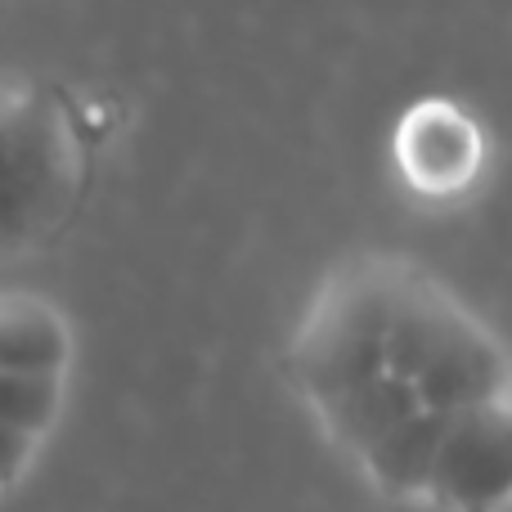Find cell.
<instances>
[{
  "label": "cell",
  "mask_w": 512,
  "mask_h": 512,
  "mask_svg": "<svg viewBox=\"0 0 512 512\" xmlns=\"http://www.w3.org/2000/svg\"><path fill=\"white\" fill-rule=\"evenodd\" d=\"M14 108H18V95L9 86H0V126L9 122V113H14Z\"/></svg>",
  "instance_id": "8fae6325"
},
{
  "label": "cell",
  "mask_w": 512,
  "mask_h": 512,
  "mask_svg": "<svg viewBox=\"0 0 512 512\" xmlns=\"http://www.w3.org/2000/svg\"><path fill=\"white\" fill-rule=\"evenodd\" d=\"M63 364H68L63 319L36 297H0V369L59 378Z\"/></svg>",
  "instance_id": "52a82bcc"
},
{
  "label": "cell",
  "mask_w": 512,
  "mask_h": 512,
  "mask_svg": "<svg viewBox=\"0 0 512 512\" xmlns=\"http://www.w3.org/2000/svg\"><path fill=\"white\" fill-rule=\"evenodd\" d=\"M441 427H445V414H432V409L409 414L405 423L391 427L387 436H378V441L360 454L364 472L396 499L423 495L427 477H432L436 445H441Z\"/></svg>",
  "instance_id": "8992f818"
},
{
  "label": "cell",
  "mask_w": 512,
  "mask_h": 512,
  "mask_svg": "<svg viewBox=\"0 0 512 512\" xmlns=\"http://www.w3.org/2000/svg\"><path fill=\"white\" fill-rule=\"evenodd\" d=\"M512 490V418L508 400L445 414L427 490L450 512H499Z\"/></svg>",
  "instance_id": "277c9868"
},
{
  "label": "cell",
  "mask_w": 512,
  "mask_h": 512,
  "mask_svg": "<svg viewBox=\"0 0 512 512\" xmlns=\"http://www.w3.org/2000/svg\"><path fill=\"white\" fill-rule=\"evenodd\" d=\"M418 409L423 405H418V396L405 387V382L391 378V373H378V378L360 382L355 391L337 396L333 405H324L319 414H324L328 432H333L346 450L364 454L378 436H387L391 427H400L409 414H418Z\"/></svg>",
  "instance_id": "ba28073f"
},
{
  "label": "cell",
  "mask_w": 512,
  "mask_h": 512,
  "mask_svg": "<svg viewBox=\"0 0 512 512\" xmlns=\"http://www.w3.org/2000/svg\"><path fill=\"white\" fill-rule=\"evenodd\" d=\"M382 369L432 414L490 405L508 391V364L495 337L441 283L400 261H391Z\"/></svg>",
  "instance_id": "6da1fadb"
},
{
  "label": "cell",
  "mask_w": 512,
  "mask_h": 512,
  "mask_svg": "<svg viewBox=\"0 0 512 512\" xmlns=\"http://www.w3.org/2000/svg\"><path fill=\"white\" fill-rule=\"evenodd\" d=\"M391 261H355L328 279L292 346V373L310 405L324 409L360 382L378 378L387 337Z\"/></svg>",
  "instance_id": "7a4b0ae2"
},
{
  "label": "cell",
  "mask_w": 512,
  "mask_h": 512,
  "mask_svg": "<svg viewBox=\"0 0 512 512\" xmlns=\"http://www.w3.org/2000/svg\"><path fill=\"white\" fill-rule=\"evenodd\" d=\"M400 158L414 171L418 185H459V180H468L472 162H477V131L445 104H427L400 131Z\"/></svg>",
  "instance_id": "5b68a950"
},
{
  "label": "cell",
  "mask_w": 512,
  "mask_h": 512,
  "mask_svg": "<svg viewBox=\"0 0 512 512\" xmlns=\"http://www.w3.org/2000/svg\"><path fill=\"white\" fill-rule=\"evenodd\" d=\"M27 459H32V436L0 427V490H5L9 481H18V472L27 468Z\"/></svg>",
  "instance_id": "30bf717a"
},
{
  "label": "cell",
  "mask_w": 512,
  "mask_h": 512,
  "mask_svg": "<svg viewBox=\"0 0 512 512\" xmlns=\"http://www.w3.org/2000/svg\"><path fill=\"white\" fill-rule=\"evenodd\" d=\"M77 185V153L63 113L18 99L0 126V256L23 252L63 216Z\"/></svg>",
  "instance_id": "3957f363"
},
{
  "label": "cell",
  "mask_w": 512,
  "mask_h": 512,
  "mask_svg": "<svg viewBox=\"0 0 512 512\" xmlns=\"http://www.w3.org/2000/svg\"><path fill=\"white\" fill-rule=\"evenodd\" d=\"M59 414V378L50 373H5L0 369V427L41 436Z\"/></svg>",
  "instance_id": "9c48e42d"
}]
</instances>
